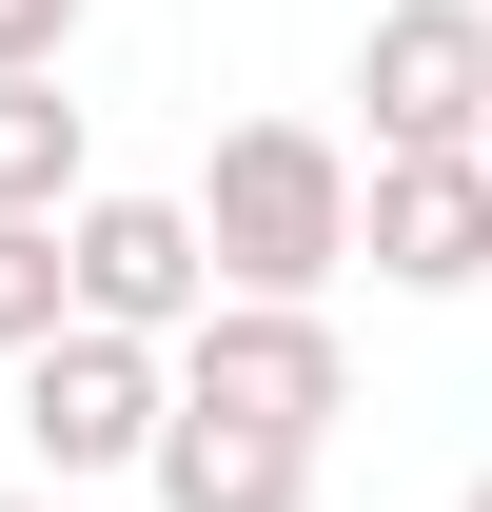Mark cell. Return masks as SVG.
I'll return each instance as SVG.
<instances>
[{
	"label": "cell",
	"instance_id": "cell-10",
	"mask_svg": "<svg viewBox=\"0 0 492 512\" xmlns=\"http://www.w3.org/2000/svg\"><path fill=\"white\" fill-rule=\"evenodd\" d=\"M20 60H79V0H0V79Z\"/></svg>",
	"mask_w": 492,
	"mask_h": 512
},
{
	"label": "cell",
	"instance_id": "cell-2",
	"mask_svg": "<svg viewBox=\"0 0 492 512\" xmlns=\"http://www.w3.org/2000/svg\"><path fill=\"white\" fill-rule=\"evenodd\" d=\"M158 394L256 414V434H335V414H355V355H335L315 296H197V316L158 335Z\"/></svg>",
	"mask_w": 492,
	"mask_h": 512
},
{
	"label": "cell",
	"instance_id": "cell-11",
	"mask_svg": "<svg viewBox=\"0 0 492 512\" xmlns=\"http://www.w3.org/2000/svg\"><path fill=\"white\" fill-rule=\"evenodd\" d=\"M0 512H60V493H0Z\"/></svg>",
	"mask_w": 492,
	"mask_h": 512
},
{
	"label": "cell",
	"instance_id": "cell-7",
	"mask_svg": "<svg viewBox=\"0 0 492 512\" xmlns=\"http://www.w3.org/2000/svg\"><path fill=\"white\" fill-rule=\"evenodd\" d=\"M138 473H158V512H315V434H256V414H197V394H158Z\"/></svg>",
	"mask_w": 492,
	"mask_h": 512
},
{
	"label": "cell",
	"instance_id": "cell-1",
	"mask_svg": "<svg viewBox=\"0 0 492 512\" xmlns=\"http://www.w3.org/2000/svg\"><path fill=\"white\" fill-rule=\"evenodd\" d=\"M178 217H197V256H217V296H335V276H355V158L315 119H237Z\"/></svg>",
	"mask_w": 492,
	"mask_h": 512
},
{
	"label": "cell",
	"instance_id": "cell-4",
	"mask_svg": "<svg viewBox=\"0 0 492 512\" xmlns=\"http://www.w3.org/2000/svg\"><path fill=\"white\" fill-rule=\"evenodd\" d=\"M197 296H217V256H197L178 197H99V178L60 197V316H99V335H178Z\"/></svg>",
	"mask_w": 492,
	"mask_h": 512
},
{
	"label": "cell",
	"instance_id": "cell-6",
	"mask_svg": "<svg viewBox=\"0 0 492 512\" xmlns=\"http://www.w3.org/2000/svg\"><path fill=\"white\" fill-rule=\"evenodd\" d=\"M355 99H374V158H414V138H473V99H492V0H374Z\"/></svg>",
	"mask_w": 492,
	"mask_h": 512
},
{
	"label": "cell",
	"instance_id": "cell-9",
	"mask_svg": "<svg viewBox=\"0 0 492 512\" xmlns=\"http://www.w3.org/2000/svg\"><path fill=\"white\" fill-rule=\"evenodd\" d=\"M60 335V217H0V355Z\"/></svg>",
	"mask_w": 492,
	"mask_h": 512
},
{
	"label": "cell",
	"instance_id": "cell-5",
	"mask_svg": "<svg viewBox=\"0 0 492 512\" xmlns=\"http://www.w3.org/2000/svg\"><path fill=\"white\" fill-rule=\"evenodd\" d=\"M355 256L394 276V296H473V276H492V158H473V138L374 158V178H355Z\"/></svg>",
	"mask_w": 492,
	"mask_h": 512
},
{
	"label": "cell",
	"instance_id": "cell-13",
	"mask_svg": "<svg viewBox=\"0 0 492 512\" xmlns=\"http://www.w3.org/2000/svg\"><path fill=\"white\" fill-rule=\"evenodd\" d=\"M473 158H492V99H473Z\"/></svg>",
	"mask_w": 492,
	"mask_h": 512
},
{
	"label": "cell",
	"instance_id": "cell-3",
	"mask_svg": "<svg viewBox=\"0 0 492 512\" xmlns=\"http://www.w3.org/2000/svg\"><path fill=\"white\" fill-rule=\"evenodd\" d=\"M138 434H158V335H99V316H60V335H20V453L40 473H138Z\"/></svg>",
	"mask_w": 492,
	"mask_h": 512
},
{
	"label": "cell",
	"instance_id": "cell-8",
	"mask_svg": "<svg viewBox=\"0 0 492 512\" xmlns=\"http://www.w3.org/2000/svg\"><path fill=\"white\" fill-rule=\"evenodd\" d=\"M79 197V99H60V60H20L0 79V217H60Z\"/></svg>",
	"mask_w": 492,
	"mask_h": 512
},
{
	"label": "cell",
	"instance_id": "cell-12",
	"mask_svg": "<svg viewBox=\"0 0 492 512\" xmlns=\"http://www.w3.org/2000/svg\"><path fill=\"white\" fill-rule=\"evenodd\" d=\"M453 512H492V473H473V493H453Z\"/></svg>",
	"mask_w": 492,
	"mask_h": 512
}]
</instances>
